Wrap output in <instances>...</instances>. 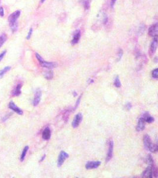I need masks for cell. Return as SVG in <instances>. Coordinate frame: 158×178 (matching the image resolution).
I'll return each mask as SVG.
<instances>
[{
    "label": "cell",
    "mask_w": 158,
    "mask_h": 178,
    "mask_svg": "<svg viewBox=\"0 0 158 178\" xmlns=\"http://www.w3.org/2000/svg\"><path fill=\"white\" fill-rule=\"evenodd\" d=\"M8 108L13 111H14L15 112L17 113L18 115H23V111L21 110L20 108H18V107L15 105L14 103H13L12 102H10V103L8 104Z\"/></svg>",
    "instance_id": "obj_11"
},
{
    "label": "cell",
    "mask_w": 158,
    "mask_h": 178,
    "mask_svg": "<svg viewBox=\"0 0 158 178\" xmlns=\"http://www.w3.org/2000/svg\"><path fill=\"white\" fill-rule=\"evenodd\" d=\"M145 122H146V121H145L143 117L140 118L139 119L137 125V126H136V130H137V131H142L144 129L145 125H146Z\"/></svg>",
    "instance_id": "obj_10"
},
{
    "label": "cell",
    "mask_w": 158,
    "mask_h": 178,
    "mask_svg": "<svg viewBox=\"0 0 158 178\" xmlns=\"http://www.w3.org/2000/svg\"><path fill=\"white\" fill-rule=\"evenodd\" d=\"M123 52L122 51V49H119V51H118V61H120V60L121 59V57L123 56Z\"/></svg>",
    "instance_id": "obj_25"
},
{
    "label": "cell",
    "mask_w": 158,
    "mask_h": 178,
    "mask_svg": "<svg viewBox=\"0 0 158 178\" xmlns=\"http://www.w3.org/2000/svg\"><path fill=\"white\" fill-rule=\"evenodd\" d=\"M21 11L20 10H17L16 11L12 13V14H10V16L8 17V20L9 22L10 26L13 24L14 23L17 22V20L20 16Z\"/></svg>",
    "instance_id": "obj_3"
},
{
    "label": "cell",
    "mask_w": 158,
    "mask_h": 178,
    "mask_svg": "<svg viewBox=\"0 0 158 178\" xmlns=\"http://www.w3.org/2000/svg\"><path fill=\"white\" fill-rule=\"evenodd\" d=\"M143 143L145 148L147 150L152 152V153H156L158 150L157 144H153L152 141L151 139L148 135H145L143 138Z\"/></svg>",
    "instance_id": "obj_1"
},
{
    "label": "cell",
    "mask_w": 158,
    "mask_h": 178,
    "mask_svg": "<svg viewBox=\"0 0 158 178\" xmlns=\"http://www.w3.org/2000/svg\"><path fill=\"white\" fill-rule=\"evenodd\" d=\"M157 36H156L153 39V40L152 42L150 51H149V53H150V57H152L153 55L155 54L156 52V51L157 49Z\"/></svg>",
    "instance_id": "obj_5"
},
{
    "label": "cell",
    "mask_w": 158,
    "mask_h": 178,
    "mask_svg": "<svg viewBox=\"0 0 158 178\" xmlns=\"http://www.w3.org/2000/svg\"><path fill=\"white\" fill-rule=\"evenodd\" d=\"M10 27H11V30L12 32H16L17 30V29H18L17 22H16L15 23H14L13 24L11 25Z\"/></svg>",
    "instance_id": "obj_23"
},
{
    "label": "cell",
    "mask_w": 158,
    "mask_h": 178,
    "mask_svg": "<svg viewBox=\"0 0 158 178\" xmlns=\"http://www.w3.org/2000/svg\"><path fill=\"white\" fill-rule=\"evenodd\" d=\"M7 36L5 34H3L0 36V48H1L2 46L3 45L4 43L7 40Z\"/></svg>",
    "instance_id": "obj_19"
},
{
    "label": "cell",
    "mask_w": 158,
    "mask_h": 178,
    "mask_svg": "<svg viewBox=\"0 0 158 178\" xmlns=\"http://www.w3.org/2000/svg\"><path fill=\"white\" fill-rule=\"evenodd\" d=\"M114 85L116 87H120L121 86V82L118 76H117L114 80Z\"/></svg>",
    "instance_id": "obj_22"
},
{
    "label": "cell",
    "mask_w": 158,
    "mask_h": 178,
    "mask_svg": "<svg viewBox=\"0 0 158 178\" xmlns=\"http://www.w3.org/2000/svg\"><path fill=\"white\" fill-rule=\"evenodd\" d=\"M51 137V131L49 127L46 128L42 133V138L44 140H49Z\"/></svg>",
    "instance_id": "obj_14"
},
{
    "label": "cell",
    "mask_w": 158,
    "mask_h": 178,
    "mask_svg": "<svg viewBox=\"0 0 158 178\" xmlns=\"http://www.w3.org/2000/svg\"><path fill=\"white\" fill-rule=\"evenodd\" d=\"M82 118L83 116L81 113H78L77 115H76L75 116L74 121L72 122V124L73 128H77L79 125H80V123L82 120Z\"/></svg>",
    "instance_id": "obj_7"
},
{
    "label": "cell",
    "mask_w": 158,
    "mask_h": 178,
    "mask_svg": "<svg viewBox=\"0 0 158 178\" xmlns=\"http://www.w3.org/2000/svg\"><path fill=\"white\" fill-rule=\"evenodd\" d=\"M32 33H33V29L30 28V30L28 34H27V37H26V39H27V40H29V39H30L31 36V35H32Z\"/></svg>",
    "instance_id": "obj_26"
},
{
    "label": "cell",
    "mask_w": 158,
    "mask_h": 178,
    "mask_svg": "<svg viewBox=\"0 0 158 178\" xmlns=\"http://www.w3.org/2000/svg\"><path fill=\"white\" fill-rule=\"evenodd\" d=\"M46 0H41V3H43Z\"/></svg>",
    "instance_id": "obj_32"
},
{
    "label": "cell",
    "mask_w": 158,
    "mask_h": 178,
    "mask_svg": "<svg viewBox=\"0 0 158 178\" xmlns=\"http://www.w3.org/2000/svg\"><path fill=\"white\" fill-rule=\"evenodd\" d=\"M36 58L37 59L38 61L39 62L40 65L44 68H48V69H52L53 68H55L57 66V64L55 63H50V62H47L44 61L42 57L38 53H36Z\"/></svg>",
    "instance_id": "obj_2"
},
{
    "label": "cell",
    "mask_w": 158,
    "mask_h": 178,
    "mask_svg": "<svg viewBox=\"0 0 158 178\" xmlns=\"http://www.w3.org/2000/svg\"><path fill=\"white\" fill-rule=\"evenodd\" d=\"M143 118L145 120V121H146V122H148V123H152V122H153V121H154V118H153V117H152L151 116L149 115L148 113H147V115L144 114Z\"/></svg>",
    "instance_id": "obj_18"
},
{
    "label": "cell",
    "mask_w": 158,
    "mask_h": 178,
    "mask_svg": "<svg viewBox=\"0 0 158 178\" xmlns=\"http://www.w3.org/2000/svg\"><path fill=\"white\" fill-rule=\"evenodd\" d=\"M126 107H127V109H128V110H129V109H131V103H128V104L126 105Z\"/></svg>",
    "instance_id": "obj_30"
},
{
    "label": "cell",
    "mask_w": 158,
    "mask_h": 178,
    "mask_svg": "<svg viewBox=\"0 0 158 178\" xmlns=\"http://www.w3.org/2000/svg\"><path fill=\"white\" fill-rule=\"evenodd\" d=\"M29 149V146H25L24 149H23V151L22 152V154H21V157H20V160L21 162H23L25 158V156H26V154H27V152L28 151V150Z\"/></svg>",
    "instance_id": "obj_17"
},
{
    "label": "cell",
    "mask_w": 158,
    "mask_h": 178,
    "mask_svg": "<svg viewBox=\"0 0 158 178\" xmlns=\"http://www.w3.org/2000/svg\"><path fill=\"white\" fill-rule=\"evenodd\" d=\"M101 162L100 161H93V162H88L85 165L87 169H96L100 166Z\"/></svg>",
    "instance_id": "obj_8"
},
{
    "label": "cell",
    "mask_w": 158,
    "mask_h": 178,
    "mask_svg": "<svg viewBox=\"0 0 158 178\" xmlns=\"http://www.w3.org/2000/svg\"><path fill=\"white\" fill-rule=\"evenodd\" d=\"M45 155H44V156H43V157L42 158V159L41 160H40V162H42V161L44 159V158H45Z\"/></svg>",
    "instance_id": "obj_31"
},
{
    "label": "cell",
    "mask_w": 158,
    "mask_h": 178,
    "mask_svg": "<svg viewBox=\"0 0 158 178\" xmlns=\"http://www.w3.org/2000/svg\"><path fill=\"white\" fill-rule=\"evenodd\" d=\"M81 4H82L85 10H88L90 7V1L89 0H80Z\"/></svg>",
    "instance_id": "obj_16"
},
{
    "label": "cell",
    "mask_w": 158,
    "mask_h": 178,
    "mask_svg": "<svg viewBox=\"0 0 158 178\" xmlns=\"http://www.w3.org/2000/svg\"><path fill=\"white\" fill-rule=\"evenodd\" d=\"M6 52L7 51H3V52H2L1 54H0V61H2V59H3V58L4 57V56H5V54H6Z\"/></svg>",
    "instance_id": "obj_27"
},
{
    "label": "cell",
    "mask_w": 158,
    "mask_h": 178,
    "mask_svg": "<svg viewBox=\"0 0 158 178\" xmlns=\"http://www.w3.org/2000/svg\"><path fill=\"white\" fill-rule=\"evenodd\" d=\"M113 149H114V143H113V140H111L108 144V151L106 157L107 162H108L112 158L113 155Z\"/></svg>",
    "instance_id": "obj_6"
},
{
    "label": "cell",
    "mask_w": 158,
    "mask_h": 178,
    "mask_svg": "<svg viewBox=\"0 0 158 178\" xmlns=\"http://www.w3.org/2000/svg\"><path fill=\"white\" fill-rule=\"evenodd\" d=\"M41 96H42L41 91H40V90H37L36 91L35 96V98H34V100L33 103L34 106H36L39 105V102L40 101V99H41Z\"/></svg>",
    "instance_id": "obj_12"
},
{
    "label": "cell",
    "mask_w": 158,
    "mask_h": 178,
    "mask_svg": "<svg viewBox=\"0 0 158 178\" xmlns=\"http://www.w3.org/2000/svg\"><path fill=\"white\" fill-rule=\"evenodd\" d=\"M80 38H81V31L80 30H76L74 33L73 39H72V40L71 41L72 45H75L76 44H78V42L80 39Z\"/></svg>",
    "instance_id": "obj_13"
},
{
    "label": "cell",
    "mask_w": 158,
    "mask_h": 178,
    "mask_svg": "<svg viewBox=\"0 0 158 178\" xmlns=\"http://www.w3.org/2000/svg\"><path fill=\"white\" fill-rule=\"evenodd\" d=\"M152 77L154 78L157 79L158 78V69L157 68H156L154 70L152 71Z\"/></svg>",
    "instance_id": "obj_24"
},
{
    "label": "cell",
    "mask_w": 158,
    "mask_h": 178,
    "mask_svg": "<svg viewBox=\"0 0 158 178\" xmlns=\"http://www.w3.org/2000/svg\"><path fill=\"white\" fill-rule=\"evenodd\" d=\"M157 30H158V25L157 23L153 24L149 27L148 33L150 36L154 38L155 36H157Z\"/></svg>",
    "instance_id": "obj_9"
},
{
    "label": "cell",
    "mask_w": 158,
    "mask_h": 178,
    "mask_svg": "<svg viewBox=\"0 0 158 178\" xmlns=\"http://www.w3.org/2000/svg\"><path fill=\"white\" fill-rule=\"evenodd\" d=\"M53 73L52 70L48 71H46L45 74H44V77H45V78L46 79H48V80H51V79L53 78Z\"/></svg>",
    "instance_id": "obj_21"
},
{
    "label": "cell",
    "mask_w": 158,
    "mask_h": 178,
    "mask_svg": "<svg viewBox=\"0 0 158 178\" xmlns=\"http://www.w3.org/2000/svg\"><path fill=\"white\" fill-rule=\"evenodd\" d=\"M21 87H22V85H21V84H19L17 85L16 89L14 90L13 91H12V95L13 96H18L20 95V94H21Z\"/></svg>",
    "instance_id": "obj_15"
},
{
    "label": "cell",
    "mask_w": 158,
    "mask_h": 178,
    "mask_svg": "<svg viewBox=\"0 0 158 178\" xmlns=\"http://www.w3.org/2000/svg\"><path fill=\"white\" fill-rule=\"evenodd\" d=\"M69 157V154L66 153L65 151H62L60 153L58 160H57V166L61 167L65 162L66 159Z\"/></svg>",
    "instance_id": "obj_4"
},
{
    "label": "cell",
    "mask_w": 158,
    "mask_h": 178,
    "mask_svg": "<svg viewBox=\"0 0 158 178\" xmlns=\"http://www.w3.org/2000/svg\"><path fill=\"white\" fill-rule=\"evenodd\" d=\"M10 69H11L10 66H6V67H5L4 68H3V70L0 71V79L3 78V76H4V74H5V73H7L8 71L10 70Z\"/></svg>",
    "instance_id": "obj_20"
},
{
    "label": "cell",
    "mask_w": 158,
    "mask_h": 178,
    "mask_svg": "<svg viewBox=\"0 0 158 178\" xmlns=\"http://www.w3.org/2000/svg\"><path fill=\"white\" fill-rule=\"evenodd\" d=\"M116 0H111V7H114V5L115 3H116Z\"/></svg>",
    "instance_id": "obj_29"
},
{
    "label": "cell",
    "mask_w": 158,
    "mask_h": 178,
    "mask_svg": "<svg viewBox=\"0 0 158 178\" xmlns=\"http://www.w3.org/2000/svg\"><path fill=\"white\" fill-rule=\"evenodd\" d=\"M4 15V11L3 7H0V16L3 17Z\"/></svg>",
    "instance_id": "obj_28"
}]
</instances>
